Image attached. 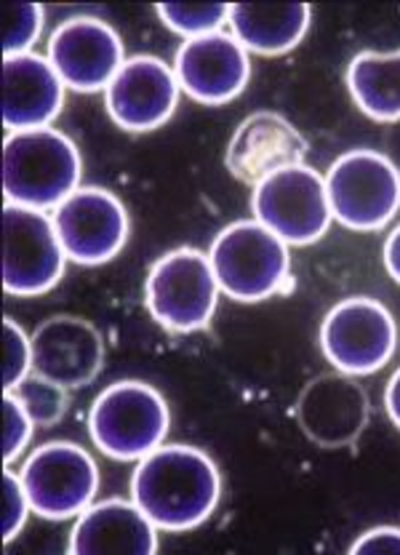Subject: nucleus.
<instances>
[{"mask_svg":"<svg viewBox=\"0 0 400 555\" xmlns=\"http://www.w3.org/2000/svg\"><path fill=\"white\" fill-rule=\"evenodd\" d=\"M33 416L27 414V409L22 406L20 398L14 392H3V460L5 465H11L14 460H20L22 451L30 443L33 430H35Z\"/></svg>","mask_w":400,"mask_h":555,"instance_id":"26","label":"nucleus"},{"mask_svg":"<svg viewBox=\"0 0 400 555\" xmlns=\"http://www.w3.org/2000/svg\"><path fill=\"white\" fill-rule=\"evenodd\" d=\"M385 409L390 414L392 425L400 430V369H396V374H392L385 387Z\"/></svg>","mask_w":400,"mask_h":555,"instance_id":"30","label":"nucleus"},{"mask_svg":"<svg viewBox=\"0 0 400 555\" xmlns=\"http://www.w3.org/2000/svg\"><path fill=\"white\" fill-rule=\"evenodd\" d=\"M398 347V323L374 297H347L321 323V350L336 372L366 377L379 372Z\"/></svg>","mask_w":400,"mask_h":555,"instance_id":"8","label":"nucleus"},{"mask_svg":"<svg viewBox=\"0 0 400 555\" xmlns=\"http://www.w3.org/2000/svg\"><path fill=\"white\" fill-rule=\"evenodd\" d=\"M257 222L288 246H310L328 233L334 222L326 179L310 166H288L259 182L251 193Z\"/></svg>","mask_w":400,"mask_h":555,"instance_id":"7","label":"nucleus"},{"mask_svg":"<svg viewBox=\"0 0 400 555\" xmlns=\"http://www.w3.org/2000/svg\"><path fill=\"white\" fill-rule=\"evenodd\" d=\"M67 254L54 217L35 208L3 206V288L11 297H40L65 275Z\"/></svg>","mask_w":400,"mask_h":555,"instance_id":"10","label":"nucleus"},{"mask_svg":"<svg viewBox=\"0 0 400 555\" xmlns=\"http://www.w3.org/2000/svg\"><path fill=\"white\" fill-rule=\"evenodd\" d=\"M43 9L38 3L3 5V54H30L35 40L43 33Z\"/></svg>","mask_w":400,"mask_h":555,"instance_id":"24","label":"nucleus"},{"mask_svg":"<svg viewBox=\"0 0 400 555\" xmlns=\"http://www.w3.org/2000/svg\"><path fill=\"white\" fill-rule=\"evenodd\" d=\"M257 219H237L211 243L214 275L235 302H264L292 288V251Z\"/></svg>","mask_w":400,"mask_h":555,"instance_id":"3","label":"nucleus"},{"mask_svg":"<svg viewBox=\"0 0 400 555\" xmlns=\"http://www.w3.org/2000/svg\"><path fill=\"white\" fill-rule=\"evenodd\" d=\"M54 224L69 262L89 268L118 257L129 241V211L104 188L75 190L54 211Z\"/></svg>","mask_w":400,"mask_h":555,"instance_id":"12","label":"nucleus"},{"mask_svg":"<svg viewBox=\"0 0 400 555\" xmlns=\"http://www.w3.org/2000/svg\"><path fill=\"white\" fill-rule=\"evenodd\" d=\"M230 9L228 3H160L155 5V14L160 16V22L182 35L184 40L203 38V35L222 33V27L230 22Z\"/></svg>","mask_w":400,"mask_h":555,"instance_id":"22","label":"nucleus"},{"mask_svg":"<svg viewBox=\"0 0 400 555\" xmlns=\"http://www.w3.org/2000/svg\"><path fill=\"white\" fill-rule=\"evenodd\" d=\"M67 551L73 555H155L158 553V526L144 516L142 507L133 500L113 496V500L94 502L89 511L75 518Z\"/></svg>","mask_w":400,"mask_h":555,"instance_id":"19","label":"nucleus"},{"mask_svg":"<svg viewBox=\"0 0 400 555\" xmlns=\"http://www.w3.org/2000/svg\"><path fill=\"white\" fill-rule=\"evenodd\" d=\"M11 392L20 398L22 406L27 409V414L33 416V422L38 427H54L56 422L67 414V406H69L67 387L40 377V374L35 372Z\"/></svg>","mask_w":400,"mask_h":555,"instance_id":"23","label":"nucleus"},{"mask_svg":"<svg viewBox=\"0 0 400 555\" xmlns=\"http://www.w3.org/2000/svg\"><path fill=\"white\" fill-rule=\"evenodd\" d=\"M305 155L307 139L297 126L283 115L262 109L241 120L228 144L224 166L237 182L257 188L272 173L305 164Z\"/></svg>","mask_w":400,"mask_h":555,"instance_id":"17","label":"nucleus"},{"mask_svg":"<svg viewBox=\"0 0 400 555\" xmlns=\"http://www.w3.org/2000/svg\"><path fill=\"white\" fill-rule=\"evenodd\" d=\"M382 259H385V268L392 281L400 283V224L387 235L385 248H382Z\"/></svg>","mask_w":400,"mask_h":555,"instance_id":"29","label":"nucleus"},{"mask_svg":"<svg viewBox=\"0 0 400 555\" xmlns=\"http://www.w3.org/2000/svg\"><path fill=\"white\" fill-rule=\"evenodd\" d=\"M347 89L363 115L379 124L400 120V49L361 51L347 67Z\"/></svg>","mask_w":400,"mask_h":555,"instance_id":"21","label":"nucleus"},{"mask_svg":"<svg viewBox=\"0 0 400 555\" xmlns=\"http://www.w3.org/2000/svg\"><path fill=\"white\" fill-rule=\"evenodd\" d=\"M219 281L211 259L198 248H173L150 268L144 308L153 321L173 334H193L211 323L219 302Z\"/></svg>","mask_w":400,"mask_h":555,"instance_id":"5","label":"nucleus"},{"mask_svg":"<svg viewBox=\"0 0 400 555\" xmlns=\"http://www.w3.org/2000/svg\"><path fill=\"white\" fill-rule=\"evenodd\" d=\"M33 513L46 520L78 518L94 505L100 467L94 456L73 441H49L25 460L20 470Z\"/></svg>","mask_w":400,"mask_h":555,"instance_id":"9","label":"nucleus"},{"mask_svg":"<svg viewBox=\"0 0 400 555\" xmlns=\"http://www.w3.org/2000/svg\"><path fill=\"white\" fill-rule=\"evenodd\" d=\"M131 500L160 531L198 529L222 500V473L203 449L164 443L133 467Z\"/></svg>","mask_w":400,"mask_h":555,"instance_id":"1","label":"nucleus"},{"mask_svg":"<svg viewBox=\"0 0 400 555\" xmlns=\"http://www.w3.org/2000/svg\"><path fill=\"white\" fill-rule=\"evenodd\" d=\"M171 412L164 392L142 379H120L104 387L89 412L91 441L118 462H139L164 447Z\"/></svg>","mask_w":400,"mask_h":555,"instance_id":"4","label":"nucleus"},{"mask_svg":"<svg viewBox=\"0 0 400 555\" xmlns=\"http://www.w3.org/2000/svg\"><path fill=\"white\" fill-rule=\"evenodd\" d=\"M33 372L75 390L91 385L104 369V337L80 315H51L30 337Z\"/></svg>","mask_w":400,"mask_h":555,"instance_id":"16","label":"nucleus"},{"mask_svg":"<svg viewBox=\"0 0 400 555\" xmlns=\"http://www.w3.org/2000/svg\"><path fill=\"white\" fill-rule=\"evenodd\" d=\"M83 177L78 144L60 129H30L5 134L3 193L5 204L56 211Z\"/></svg>","mask_w":400,"mask_h":555,"instance_id":"2","label":"nucleus"},{"mask_svg":"<svg viewBox=\"0 0 400 555\" xmlns=\"http://www.w3.org/2000/svg\"><path fill=\"white\" fill-rule=\"evenodd\" d=\"M33 513L30 500H27L25 483H22L20 473L9 470L5 465L3 473V542H14V537H20V531L25 529L27 516Z\"/></svg>","mask_w":400,"mask_h":555,"instance_id":"27","label":"nucleus"},{"mask_svg":"<svg viewBox=\"0 0 400 555\" xmlns=\"http://www.w3.org/2000/svg\"><path fill=\"white\" fill-rule=\"evenodd\" d=\"M323 179L334 219L347 230L379 233L400 211V171L376 150L339 155Z\"/></svg>","mask_w":400,"mask_h":555,"instance_id":"6","label":"nucleus"},{"mask_svg":"<svg viewBox=\"0 0 400 555\" xmlns=\"http://www.w3.org/2000/svg\"><path fill=\"white\" fill-rule=\"evenodd\" d=\"M179 80L173 67L158 56H131L104 89V107L124 131H155L171 120L179 104Z\"/></svg>","mask_w":400,"mask_h":555,"instance_id":"14","label":"nucleus"},{"mask_svg":"<svg viewBox=\"0 0 400 555\" xmlns=\"http://www.w3.org/2000/svg\"><path fill=\"white\" fill-rule=\"evenodd\" d=\"M369 414L366 390L345 372L310 379L294 403V416L307 441L326 451L352 447L366 430Z\"/></svg>","mask_w":400,"mask_h":555,"instance_id":"13","label":"nucleus"},{"mask_svg":"<svg viewBox=\"0 0 400 555\" xmlns=\"http://www.w3.org/2000/svg\"><path fill=\"white\" fill-rule=\"evenodd\" d=\"M65 80L49 56L16 54L3 60V126L14 131L49 129L65 107Z\"/></svg>","mask_w":400,"mask_h":555,"instance_id":"18","label":"nucleus"},{"mask_svg":"<svg viewBox=\"0 0 400 555\" xmlns=\"http://www.w3.org/2000/svg\"><path fill=\"white\" fill-rule=\"evenodd\" d=\"M33 374V343L14 318H3V392L16 390Z\"/></svg>","mask_w":400,"mask_h":555,"instance_id":"25","label":"nucleus"},{"mask_svg":"<svg viewBox=\"0 0 400 555\" xmlns=\"http://www.w3.org/2000/svg\"><path fill=\"white\" fill-rule=\"evenodd\" d=\"M350 553H400V529L398 526H376L363 531L350 545Z\"/></svg>","mask_w":400,"mask_h":555,"instance_id":"28","label":"nucleus"},{"mask_svg":"<svg viewBox=\"0 0 400 555\" xmlns=\"http://www.w3.org/2000/svg\"><path fill=\"white\" fill-rule=\"evenodd\" d=\"M307 3H237L230 9V33L248 54L278 56L297 49L310 30Z\"/></svg>","mask_w":400,"mask_h":555,"instance_id":"20","label":"nucleus"},{"mask_svg":"<svg viewBox=\"0 0 400 555\" xmlns=\"http://www.w3.org/2000/svg\"><path fill=\"white\" fill-rule=\"evenodd\" d=\"M49 62L67 89L96 94L126 65L124 38L100 16H69L49 38Z\"/></svg>","mask_w":400,"mask_h":555,"instance_id":"11","label":"nucleus"},{"mask_svg":"<svg viewBox=\"0 0 400 555\" xmlns=\"http://www.w3.org/2000/svg\"><path fill=\"white\" fill-rule=\"evenodd\" d=\"M179 89L193 102L219 107L237 100L251 80V56L233 33L184 40L173 56Z\"/></svg>","mask_w":400,"mask_h":555,"instance_id":"15","label":"nucleus"}]
</instances>
